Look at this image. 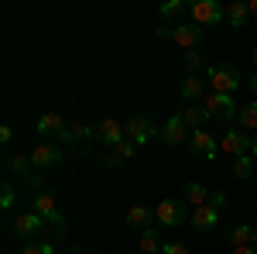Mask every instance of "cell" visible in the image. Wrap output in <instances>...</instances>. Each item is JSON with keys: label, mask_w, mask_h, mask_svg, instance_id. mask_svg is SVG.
I'll use <instances>...</instances> for the list:
<instances>
[{"label": "cell", "mask_w": 257, "mask_h": 254, "mask_svg": "<svg viewBox=\"0 0 257 254\" xmlns=\"http://www.w3.org/2000/svg\"><path fill=\"white\" fill-rule=\"evenodd\" d=\"M182 62H185V76H199L202 69H209L199 48H196V52H185V55H182Z\"/></svg>", "instance_id": "83f0119b"}, {"label": "cell", "mask_w": 257, "mask_h": 254, "mask_svg": "<svg viewBox=\"0 0 257 254\" xmlns=\"http://www.w3.org/2000/svg\"><path fill=\"white\" fill-rule=\"evenodd\" d=\"M45 227H48V223H45L35 210H31V213H18V216H14V223H11V230H14L24 244H28V240H41Z\"/></svg>", "instance_id": "ba28073f"}, {"label": "cell", "mask_w": 257, "mask_h": 254, "mask_svg": "<svg viewBox=\"0 0 257 254\" xmlns=\"http://www.w3.org/2000/svg\"><path fill=\"white\" fill-rule=\"evenodd\" d=\"M202 110L209 114V120H237L240 117V107L233 97H226V93H206L202 97Z\"/></svg>", "instance_id": "7a4b0ae2"}, {"label": "cell", "mask_w": 257, "mask_h": 254, "mask_svg": "<svg viewBox=\"0 0 257 254\" xmlns=\"http://www.w3.org/2000/svg\"><path fill=\"white\" fill-rule=\"evenodd\" d=\"M14 203H18L14 186H11V182H4V186H0V206H4V213H11V210H14Z\"/></svg>", "instance_id": "f546056e"}, {"label": "cell", "mask_w": 257, "mask_h": 254, "mask_svg": "<svg viewBox=\"0 0 257 254\" xmlns=\"http://www.w3.org/2000/svg\"><path fill=\"white\" fill-rule=\"evenodd\" d=\"M202 38H206V28H199L192 21H182V24L172 28V45H178L182 52H196L202 45Z\"/></svg>", "instance_id": "52a82bcc"}, {"label": "cell", "mask_w": 257, "mask_h": 254, "mask_svg": "<svg viewBox=\"0 0 257 254\" xmlns=\"http://www.w3.org/2000/svg\"><path fill=\"white\" fill-rule=\"evenodd\" d=\"M96 141H99V144H106V148L113 151L120 141H127V134H123V120H117V117H103V120L96 124Z\"/></svg>", "instance_id": "8fae6325"}, {"label": "cell", "mask_w": 257, "mask_h": 254, "mask_svg": "<svg viewBox=\"0 0 257 254\" xmlns=\"http://www.w3.org/2000/svg\"><path fill=\"white\" fill-rule=\"evenodd\" d=\"M21 254H55V244L52 240H28V244H21Z\"/></svg>", "instance_id": "f1b7e54d"}, {"label": "cell", "mask_w": 257, "mask_h": 254, "mask_svg": "<svg viewBox=\"0 0 257 254\" xmlns=\"http://www.w3.org/2000/svg\"><path fill=\"white\" fill-rule=\"evenodd\" d=\"M226 237L233 247H257V227H250V223H233Z\"/></svg>", "instance_id": "d6986e66"}, {"label": "cell", "mask_w": 257, "mask_h": 254, "mask_svg": "<svg viewBox=\"0 0 257 254\" xmlns=\"http://www.w3.org/2000/svg\"><path fill=\"white\" fill-rule=\"evenodd\" d=\"M250 141L254 137H247L240 127H230L226 134L219 137V151H226L230 158H240V155H250Z\"/></svg>", "instance_id": "7c38bea8"}, {"label": "cell", "mask_w": 257, "mask_h": 254, "mask_svg": "<svg viewBox=\"0 0 257 254\" xmlns=\"http://www.w3.org/2000/svg\"><path fill=\"white\" fill-rule=\"evenodd\" d=\"M161 237H158V227H151V230H144L138 240V254H161Z\"/></svg>", "instance_id": "d4e9b609"}, {"label": "cell", "mask_w": 257, "mask_h": 254, "mask_svg": "<svg viewBox=\"0 0 257 254\" xmlns=\"http://www.w3.org/2000/svg\"><path fill=\"white\" fill-rule=\"evenodd\" d=\"M189 223H192V230H199V234H206V230H213L219 223V210L209 203V206H199V210H192V216H189Z\"/></svg>", "instance_id": "ac0fdd59"}, {"label": "cell", "mask_w": 257, "mask_h": 254, "mask_svg": "<svg viewBox=\"0 0 257 254\" xmlns=\"http://www.w3.org/2000/svg\"><path fill=\"white\" fill-rule=\"evenodd\" d=\"M247 11H250V18H257V0H247Z\"/></svg>", "instance_id": "74e56055"}, {"label": "cell", "mask_w": 257, "mask_h": 254, "mask_svg": "<svg viewBox=\"0 0 257 254\" xmlns=\"http://www.w3.org/2000/svg\"><path fill=\"white\" fill-rule=\"evenodd\" d=\"M250 155L257 158V137H254V141H250Z\"/></svg>", "instance_id": "ab89813d"}, {"label": "cell", "mask_w": 257, "mask_h": 254, "mask_svg": "<svg viewBox=\"0 0 257 254\" xmlns=\"http://www.w3.org/2000/svg\"><path fill=\"white\" fill-rule=\"evenodd\" d=\"M155 213H158V227H182V223H189L192 210L185 206L182 196H168V199H161V203H158Z\"/></svg>", "instance_id": "6da1fadb"}, {"label": "cell", "mask_w": 257, "mask_h": 254, "mask_svg": "<svg viewBox=\"0 0 257 254\" xmlns=\"http://www.w3.org/2000/svg\"><path fill=\"white\" fill-rule=\"evenodd\" d=\"M178 97L185 100V103H199V100L206 97V79L202 76H185L182 86H178Z\"/></svg>", "instance_id": "44dd1931"}, {"label": "cell", "mask_w": 257, "mask_h": 254, "mask_svg": "<svg viewBox=\"0 0 257 254\" xmlns=\"http://www.w3.org/2000/svg\"><path fill=\"white\" fill-rule=\"evenodd\" d=\"M189 18H192V24H199V28H213L219 21H226V7L216 4V0H196V4L189 7Z\"/></svg>", "instance_id": "8992f818"}, {"label": "cell", "mask_w": 257, "mask_h": 254, "mask_svg": "<svg viewBox=\"0 0 257 254\" xmlns=\"http://www.w3.org/2000/svg\"><path fill=\"white\" fill-rule=\"evenodd\" d=\"M65 127H69L65 117L55 114V110H48V114H41V117H38V137H45V141H59Z\"/></svg>", "instance_id": "5bb4252c"}, {"label": "cell", "mask_w": 257, "mask_h": 254, "mask_svg": "<svg viewBox=\"0 0 257 254\" xmlns=\"http://www.w3.org/2000/svg\"><path fill=\"white\" fill-rule=\"evenodd\" d=\"M233 254H257V247H233Z\"/></svg>", "instance_id": "8d00e7d4"}, {"label": "cell", "mask_w": 257, "mask_h": 254, "mask_svg": "<svg viewBox=\"0 0 257 254\" xmlns=\"http://www.w3.org/2000/svg\"><path fill=\"white\" fill-rule=\"evenodd\" d=\"M31 206H35V213L48 223V227H55L59 234H65V216H62L59 203H55V193H35V199H31Z\"/></svg>", "instance_id": "277c9868"}, {"label": "cell", "mask_w": 257, "mask_h": 254, "mask_svg": "<svg viewBox=\"0 0 257 254\" xmlns=\"http://www.w3.org/2000/svg\"><path fill=\"white\" fill-rule=\"evenodd\" d=\"M189 151L192 155H199V158H206V161H216V155H219V141L206 127L202 131H192V137H189Z\"/></svg>", "instance_id": "30bf717a"}, {"label": "cell", "mask_w": 257, "mask_h": 254, "mask_svg": "<svg viewBox=\"0 0 257 254\" xmlns=\"http://www.w3.org/2000/svg\"><path fill=\"white\" fill-rule=\"evenodd\" d=\"M11 141H14V127L4 124V127H0V144H11Z\"/></svg>", "instance_id": "d6a6232c"}, {"label": "cell", "mask_w": 257, "mask_h": 254, "mask_svg": "<svg viewBox=\"0 0 257 254\" xmlns=\"http://www.w3.org/2000/svg\"><path fill=\"white\" fill-rule=\"evenodd\" d=\"M86 137H96V127H89L86 120H72V124L62 131L59 144H65V148H76L79 141H86Z\"/></svg>", "instance_id": "2e32d148"}, {"label": "cell", "mask_w": 257, "mask_h": 254, "mask_svg": "<svg viewBox=\"0 0 257 254\" xmlns=\"http://www.w3.org/2000/svg\"><path fill=\"white\" fill-rule=\"evenodd\" d=\"M189 14V7H185V0H168V4H161L158 7V18L161 24H182Z\"/></svg>", "instance_id": "7402d4cb"}, {"label": "cell", "mask_w": 257, "mask_h": 254, "mask_svg": "<svg viewBox=\"0 0 257 254\" xmlns=\"http://www.w3.org/2000/svg\"><path fill=\"white\" fill-rule=\"evenodd\" d=\"M123 134H127V141H134V144H148L151 137H161L158 127H155V120L148 117V114H131V117L123 120Z\"/></svg>", "instance_id": "5b68a950"}, {"label": "cell", "mask_w": 257, "mask_h": 254, "mask_svg": "<svg viewBox=\"0 0 257 254\" xmlns=\"http://www.w3.org/2000/svg\"><path fill=\"white\" fill-rule=\"evenodd\" d=\"M247 21H250L247 4H240V0L226 4V24H230V28H247Z\"/></svg>", "instance_id": "cb8c5ba5"}, {"label": "cell", "mask_w": 257, "mask_h": 254, "mask_svg": "<svg viewBox=\"0 0 257 254\" xmlns=\"http://www.w3.org/2000/svg\"><path fill=\"white\" fill-rule=\"evenodd\" d=\"M185 137H192V131L185 127L182 114H175V117L165 120V127H161V141H165L168 148H178V144H185Z\"/></svg>", "instance_id": "4fadbf2b"}, {"label": "cell", "mask_w": 257, "mask_h": 254, "mask_svg": "<svg viewBox=\"0 0 257 254\" xmlns=\"http://www.w3.org/2000/svg\"><path fill=\"white\" fill-rule=\"evenodd\" d=\"M247 90H250V93H254V100H257V72L247 79Z\"/></svg>", "instance_id": "d590c367"}, {"label": "cell", "mask_w": 257, "mask_h": 254, "mask_svg": "<svg viewBox=\"0 0 257 254\" xmlns=\"http://www.w3.org/2000/svg\"><path fill=\"white\" fill-rule=\"evenodd\" d=\"M7 168L11 172H21V176H28V168H31V155H14L7 161Z\"/></svg>", "instance_id": "4dcf8cb0"}, {"label": "cell", "mask_w": 257, "mask_h": 254, "mask_svg": "<svg viewBox=\"0 0 257 254\" xmlns=\"http://www.w3.org/2000/svg\"><path fill=\"white\" fill-rule=\"evenodd\" d=\"M161 254H189V247H185V244H178V240H172V244H165V247H161Z\"/></svg>", "instance_id": "1f68e13d"}, {"label": "cell", "mask_w": 257, "mask_h": 254, "mask_svg": "<svg viewBox=\"0 0 257 254\" xmlns=\"http://www.w3.org/2000/svg\"><path fill=\"white\" fill-rule=\"evenodd\" d=\"M240 131L243 134H250V131H257V100H250L247 107H240Z\"/></svg>", "instance_id": "484cf974"}, {"label": "cell", "mask_w": 257, "mask_h": 254, "mask_svg": "<svg viewBox=\"0 0 257 254\" xmlns=\"http://www.w3.org/2000/svg\"><path fill=\"white\" fill-rule=\"evenodd\" d=\"M209 203H213L216 210H223V206H226V193H219V189H213V199H209Z\"/></svg>", "instance_id": "836d02e7"}, {"label": "cell", "mask_w": 257, "mask_h": 254, "mask_svg": "<svg viewBox=\"0 0 257 254\" xmlns=\"http://www.w3.org/2000/svg\"><path fill=\"white\" fill-rule=\"evenodd\" d=\"M138 151H141V148L134 144V141H120L113 151H106L103 165H106V168H117L120 161H134V158H138Z\"/></svg>", "instance_id": "ffe728a7"}, {"label": "cell", "mask_w": 257, "mask_h": 254, "mask_svg": "<svg viewBox=\"0 0 257 254\" xmlns=\"http://www.w3.org/2000/svg\"><path fill=\"white\" fill-rule=\"evenodd\" d=\"M31 165H35V168H41V172L59 168V165H62V151L52 144V141H38V144L31 148Z\"/></svg>", "instance_id": "9c48e42d"}, {"label": "cell", "mask_w": 257, "mask_h": 254, "mask_svg": "<svg viewBox=\"0 0 257 254\" xmlns=\"http://www.w3.org/2000/svg\"><path fill=\"white\" fill-rule=\"evenodd\" d=\"M254 172H257V158H254V155L233 158V176H237V179H250Z\"/></svg>", "instance_id": "4316f807"}, {"label": "cell", "mask_w": 257, "mask_h": 254, "mask_svg": "<svg viewBox=\"0 0 257 254\" xmlns=\"http://www.w3.org/2000/svg\"><path fill=\"white\" fill-rule=\"evenodd\" d=\"M172 28H175V24H158V38L161 41H172Z\"/></svg>", "instance_id": "e575fe53"}, {"label": "cell", "mask_w": 257, "mask_h": 254, "mask_svg": "<svg viewBox=\"0 0 257 254\" xmlns=\"http://www.w3.org/2000/svg\"><path fill=\"white\" fill-rule=\"evenodd\" d=\"M206 82L213 86V93H226V97H233L240 90V72L233 69V65H209L206 69Z\"/></svg>", "instance_id": "3957f363"}, {"label": "cell", "mask_w": 257, "mask_h": 254, "mask_svg": "<svg viewBox=\"0 0 257 254\" xmlns=\"http://www.w3.org/2000/svg\"><path fill=\"white\" fill-rule=\"evenodd\" d=\"M69 254H93L89 247H69Z\"/></svg>", "instance_id": "f35d334b"}, {"label": "cell", "mask_w": 257, "mask_h": 254, "mask_svg": "<svg viewBox=\"0 0 257 254\" xmlns=\"http://www.w3.org/2000/svg\"><path fill=\"white\" fill-rule=\"evenodd\" d=\"M182 199H185V206H189V210H199V206H209V199H213V189H206L202 182H185V189H182Z\"/></svg>", "instance_id": "e0dca14e"}, {"label": "cell", "mask_w": 257, "mask_h": 254, "mask_svg": "<svg viewBox=\"0 0 257 254\" xmlns=\"http://www.w3.org/2000/svg\"><path fill=\"white\" fill-rule=\"evenodd\" d=\"M127 227H138L141 234H144V230H151V227H158V213H155V210H151V206H131V210H127Z\"/></svg>", "instance_id": "9a60e30c"}, {"label": "cell", "mask_w": 257, "mask_h": 254, "mask_svg": "<svg viewBox=\"0 0 257 254\" xmlns=\"http://www.w3.org/2000/svg\"><path fill=\"white\" fill-rule=\"evenodd\" d=\"M182 120H185L189 131H202V127L209 124V114L202 110V103H189V107L182 110Z\"/></svg>", "instance_id": "603a6c76"}, {"label": "cell", "mask_w": 257, "mask_h": 254, "mask_svg": "<svg viewBox=\"0 0 257 254\" xmlns=\"http://www.w3.org/2000/svg\"><path fill=\"white\" fill-rule=\"evenodd\" d=\"M250 62H254V72H257V48H254V55H250Z\"/></svg>", "instance_id": "60d3db41"}]
</instances>
